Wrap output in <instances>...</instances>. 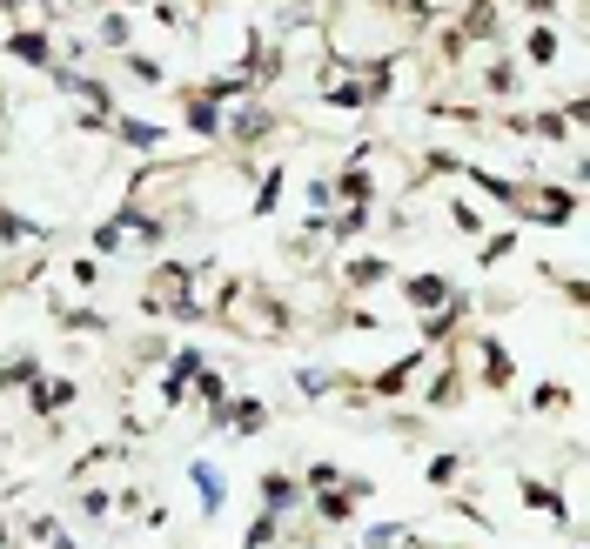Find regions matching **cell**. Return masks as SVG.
I'll return each mask as SVG.
<instances>
[{
  "label": "cell",
  "instance_id": "6da1fadb",
  "mask_svg": "<svg viewBox=\"0 0 590 549\" xmlns=\"http://www.w3.org/2000/svg\"><path fill=\"white\" fill-rule=\"evenodd\" d=\"M215 322L235 335H249V342H282L289 335V308H282V295H275L262 275H235V282H222V295H215Z\"/></svg>",
  "mask_w": 590,
  "mask_h": 549
},
{
  "label": "cell",
  "instance_id": "7a4b0ae2",
  "mask_svg": "<svg viewBox=\"0 0 590 549\" xmlns=\"http://www.w3.org/2000/svg\"><path fill=\"white\" fill-rule=\"evenodd\" d=\"M456 342H463V355L477 362L483 389H510V382H517V362H510V349H503L490 329H456Z\"/></svg>",
  "mask_w": 590,
  "mask_h": 549
},
{
  "label": "cell",
  "instance_id": "3957f363",
  "mask_svg": "<svg viewBox=\"0 0 590 549\" xmlns=\"http://www.w3.org/2000/svg\"><path fill=\"white\" fill-rule=\"evenodd\" d=\"M202 369H208V355H202V349H188V342H182L175 355H168V369H161V382H155L161 409H182V402H188V389H195V375H202Z\"/></svg>",
  "mask_w": 590,
  "mask_h": 549
},
{
  "label": "cell",
  "instance_id": "277c9868",
  "mask_svg": "<svg viewBox=\"0 0 590 549\" xmlns=\"http://www.w3.org/2000/svg\"><path fill=\"white\" fill-rule=\"evenodd\" d=\"M423 369H430V349H409L403 362H389V369H376V375H369L363 389H369V396H383V402H396V396H403V389H409V382H416Z\"/></svg>",
  "mask_w": 590,
  "mask_h": 549
},
{
  "label": "cell",
  "instance_id": "5b68a950",
  "mask_svg": "<svg viewBox=\"0 0 590 549\" xmlns=\"http://www.w3.org/2000/svg\"><path fill=\"white\" fill-rule=\"evenodd\" d=\"M255 496H262L269 516H295V509H302V476H289V469H262V476H255Z\"/></svg>",
  "mask_w": 590,
  "mask_h": 549
},
{
  "label": "cell",
  "instance_id": "8992f818",
  "mask_svg": "<svg viewBox=\"0 0 590 549\" xmlns=\"http://www.w3.org/2000/svg\"><path fill=\"white\" fill-rule=\"evenodd\" d=\"M188 483H195V496H202V523H215V516H222L228 509V476L222 469H215V462H188Z\"/></svg>",
  "mask_w": 590,
  "mask_h": 549
},
{
  "label": "cell",
  "instance_id": "52a82bcc",
  "mask_svg": "<svg viewBox=\"0 0 590 549\" xmlns=\"http://www.w3.org/2000/svg\"><path fill=\"white\" fill-rule=\"evenodd\" d=\"M517 496H523V509H537V516H550V523H570V496L557 483H544V476H523Z\"/></svg>",
  "mask_w": 590,
  "mask_h": 549
},
{
  "label": "cell",
  "instance_id": "ba28073f",
  "mask_svg": "<svg viewBox=\"0 0 590 549\" xmlns=\"http://www.w3.org/2000/svg\"><path fill=\"white\" fill-rule=\"evenodd\" d=\"M81 396V389H74L68 375H34V389H27V402H34V416H61V409H68V402Z\"/></svg>",
  "mask_w": 590,
  "mask_h": 549
},
{
  "label": "cell",
  "instance_id": "9c48e42d",
  "mask_svg": "<svg viewBox=\"0 0 590 549\" xmlns=\"http://www.w3.org/2000/svg\"><path fill=\"white\" fill-rule=\"evenodd\" d=\"M389 275H396V268H389V255H356V262L342 268V288H349V295H376Z\"/></svg>",
  "mask_w": 590,
  "mask_h": 549
},
{
  "label": "cell",
  "instance_id": "30bf717a",
  "mask_svg": "<svg viewBox=\"0 0 590 549\" xmlns=\"http://www.w3.org/2000/svg\"><path fill=\"white\" fill-rule=\"evenodd\" d=\"M182 121L202 134V141H222V101H208L202 88H188V94H182Z\"/></svg>",
  "mask_w": 590,
  "mask_h": 549
},
{
  "label": "cell",
  "instance_id": "8fae6325",
  "mask_svg": "<svg viewBox=\"0 0 590 549\" xmlns=\"http://www.w3.org/2000/svg\"><path fill=\"white\" fill-rule=\"evenodd\" d=\"M7 54L27 67H54V34H41V27H21V34H7Z\"/></svg>",
  "mask_w": 590,
  "mask_h": 549
},
{
  "label": "cell",
  "instance_id": "7c38bea8",
  "mask_svg": "<svg viewBox=\"0 0 590 549\" xmlns=\"http://www.w3.org/2000/svg\"><path fill=\"white\" fill-rule=\"evenodd\" d=\"M403 295H409V308H443V302H456V288H450V275H409L403 282Z\"/></svg>",
  "mask_w": 590,
  "mask_h": 549
},
{
  "label": "cell",
  "instance_id": "4fadbf2b",
  "mask_svg": "<svg viewBox=\"0 0 590 549\" xmlns=\"http://www.w3.org/2000/svg\"><path fill=\"white\" fill-rule=\"evenodd\" d=\"M557 54H564L557 27H550V21H537V27H530V41H523V61H530V67H557Z\"/></svg>",
  "mask_w": 590,
  "mask_h": 549
},
{
  "label": "cell",
  "instance_id": "5bb4252c",
  "mask_svg": "<svg viewBox=\"0 0 590 549\" xmlns=\"http://www.w3.org/2000/svg\"><path fill=\"white\" fill-rule=\"evenodd\" d=\"M34 375H41L34 355H7V362H0V396H27V389H34Z\"/></svg>",
  "mask_w": 590,
  "mask_h": 549
},
{
  "label": "cell",
  "instance_id": "9a60e30c",
  "mask_svg": "<svg viewBox=\"0 0 590 549\" xmlns=\"http://www.w3.org/2000/svg\"><path fill=\"white\" fill-rule=\"evenodd\" d=\"M289 536H282V516H269V509H255L249 536H242V549H282Z\"/></svg>",
  "mask_w": 590,
  "mask_h": 549
},
{
  "label": "cell",
  "instance_id": "2e32d148",
  "mask_svg": "<svg viewBox=\"0 0 590 549\" xmlns=\"http://www.w3.org/2000/svg\"><path fill=\"white\" fill-rule=\"evenodd\" d=\"M34 235H47L34 215H14V208H0V242L7 248H21V242H34Z\"/></svg>",
  "mask_w": 590,
  "mask_h": 549
},
{
  "label": "cell",
  "instance_id": "e0dca14e",
  "mask_svg": "<svg viewBox=\"0 0 590 549\" xmlns=\"http://www.w3.org/2000/svg\"><path fill=\"white\" fill-rule=\"evenodd\" d=\"M463 469H470V456H430V462H423L430 489H456V483H463Z\"/></svg>",
  "mask_w": 590,
  "mask_h": 549
},
{
  "label": "cell",
  "instance_id": "ac0fdd59",
  "mask_svg": "<svg viewBox=\"0 0 590 549\" xmlns=\"http://www.w3.org/2000/svg\"><path fill=\"white\" fill-rule=\"evenodd\" d=\"M54 322H61V329H74V335H101V329H114L108 315H94V308H61V302H54Z\"/></svg>",
  "mask_w": 590,
  "mask_h": 549
},
{
  "label": "cell",
  "instance_id": "d6986e66",
  "mask_svg": "<svg viewBox=\"0 0 590 549\" xmlns=\"http://www.w3.org/2000/svg\"><path fill=\"white\" fill-rule=\"evenodd\" d=\"M463 382H470L463 369H443V375L430 382V409H456V402H463Z\"/></svg>",
  "mask_w": 590,
  "mask_h": 549
},
{
  "label": "cell",
  "instance_id": "ffe728a7",
  "mask_svg": "<svg viewBox=\"0 0 590 549\" xmlns=\"http://www.w3.org/2000/svg\"><path fill=\"white\" fill-rule=\"evenodd\" d=\"M570 402H577V396H570L564 382H544V389H530V409H537V416H557V409H570Z\"/></svg>",
  "mask_w": 590,
  "mask_h": 549
},
{
  "label": "cell",
  "instance_id": "44dd1931",
  "mask_svg": "<svg viewBox=\"0 0 590 549\" xmlns=\"http://www.w3.org/2000/svg\"><path fill=\"white\" fill-rule=\"evenodd\" d=\"M74 509H81L88 523H114V496H108V489H81V496H74Z\"/></svg>",
  "mask_w": 590,
  "mask_h": 549
},
{
  "label": "cell",
  "instance_id": "7402d4cb",
  "mask_svg": "<svg viewBox=\"0 0 590 549\" xmlns=\"http://www.w3.org/2000/svg\"><path fill=\"white\" fill-rule=\"evenodd\" d=\"M128 34H135V27H128V14H121V7H108V14H101V47H121V54H128Z\"/></svg>",
  "mask_w": 590,
  "mask_h": 549
},
{
  "label": "cell",
  "instance_id": "603a6c76",
  "mask_svg": "<svg viewBox=\"0 0 590 549\" xmlns=\"http://www.w3.org/2000/svg\"><path fill=\"white\" fill-rule=\"evenodd\" d=\"M517 81H523V74H517L510 61H490V74H483V88H490V94H503V101L517 94Z\"/></svg>",
  "mask_w": 590,
  "mask_h": 549
},
{
  "label": "cell",
  "instance_id": "cb8c5ba5",
  "mask_svg": "<svg viewBox=\"0 0 590 549\" xmlns=\"http://www.w3.org/2000/svg\"><path fill=\"white\" fill-rule=\"evenodd\" d=\"M21 529H27V543H41V549H47L54 536H61V516H47V509H34V516H27Z\"/></svg>",
  "mask_w": 590,
  "mask_h": 549
},
{
  "label": "cell",
  "instance_id": "d4e9b609",
  "mask_svg": "<svg viewBox=\"0 0 590 549\" xmlns=\"http://www.w3.org/2000/svg\"><path fill=\"white\" fill-rule=\"evenodd\" d=\"M510 248H517V228H503V235H490V242L477 248V262L490 268V262H503V255H510Z\"/></svg>",
  "mask_w": 590,
  "mask_h": 549
},
{
  "label": "cell",
  "instance_id": "484cf974",
  "mask_svg": "<svg viewBox=\"0 0 590 549\" xmlns=\"http://www.w3.org/2000/svg\"><path fill=\"white\" fill-rule=\"evenodd\" d=\"M450 221H456V228H463V235H483V215H477V208H470V201H463V195L450 201Z\"/></svg>",
  "mask_w": 590,
  "mask_h": 549
},
{
  "label": "cell",
  "instance_id": "4316f807",
  "mask_svg": "<svg viewBox=\"0 0 590 549\" xmlns=\"http://www.w3.org/2000/svg\"><path fill=\"white\" fill-rule=\"evenodd\" d=\"M68 282H74V288H101V262H94V255H81V262L68 268Z\"/></svg>",
  "mask_w": 590,
  "mask_h": 549
},
{
  "label": "cell",
  "instance_id": "83f0119b",
  "mask_svg": "<svg viewBox=\"0 0 590 549\" xmlns=\"http://www.w3.org/2000/svg\"><path fill=\"white\" fill-rule=\"evenodd\" d=\"M523 14H537V21H550V14H557V0H517Z\"/></svg>",
  "mask_w": 590,
  "mask_h": 549
},
{
  "label": "cell",
  "instance_id": "f1b7e54d",
  "mask_svg": "<svg viewBox=\"0 0 590 549\" xmlns=\"http://www.w3.org/2000/svg\"><path fill=\"white\" fill-rule=\"evenodd\" d=\"M0 549H14V523L7 516H0Z\"/></svg>",
  "mask_w": 590,
  "mask_h": 549
},
{
  "label": "cell",
  "instance_id": "f546056e",
  "mask_svg": "<svg viewBox=\"0 0 590 549\" xmlns=\"http://www.w3.org/2000/svg\"><path fill=\"white\" fill-rule=\"evenodd\" d=\"M47 549H81V543H74V536H68V529H61V536H54V543H47Z\"/></svg>",
  "mask_w": 590,
  "mask_h": 549
},
{
  "label": "cell",
  "instance_id": "4dcf8cb0",
  "mask_svg": "<svg viewBox=\"0 0 590 549\" xmlns=\"http://www.w3.org/2000/svg\"><path fill=\"white\" fill-rule=\"evenodd\" d=\"M101 7H148V0H101Z\"/></svg>",
  "mask_w": 590,
  "mask_h": 549
},
{
  "label": "cell",
  "instance_id": "1f68e13d",
  "mask_svg": "<svg viewBox=\"0 0 590 549\" xmlns=\"http://www.w3.org/2000/svg\"><path fill=\"white\" fill-rule=\"evenodd\" d=\"M0 7H7V14H21V0H0Z\"/></svg>",
  "mask_w": 590,
  "mask_h": 549
},
{
  "label": "cell",
  "instance_id": "d6a6232c",
  "mask_svg": "<svg viewBox=\"0 0 590 549\" xmlns=\"http://www.w3.org/2000/svg\"><path fill=\"white\" fill-rule=\"evenodd\" d=\"M282 549H322V543H282Z\"/></svg>",
  "mask_w": 590,
  "mask_h": 549
}]
</instances>
